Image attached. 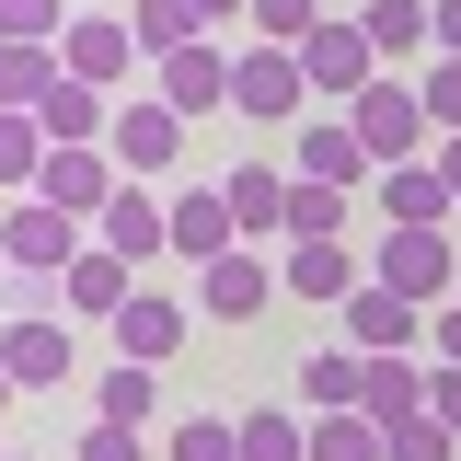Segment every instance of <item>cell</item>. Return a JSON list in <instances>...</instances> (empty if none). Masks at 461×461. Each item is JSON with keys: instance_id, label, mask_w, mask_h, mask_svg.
<instances>
[{"instance_id": "obj_1", "label": "cell", "mask_w": 461, "mask_h": 461, "mask_svg": "<svg viewBox=\"0 0 461 461\" xmlns=\"http://www.w3.org/2000/svg\"><path fill=\"white\" fill-rule=\"evenodd\" d=\"M81 254H93V230L69 220V208H47V196H12V208H0V266H12V277H47L58 288Z\"/></svg>"}, {"instance_id": "obj_2", "label": "cell", "mask_w": 461, "mask_h": 461, "mask_svg": "<svg viewBox=\"0 0 461 461\" xmlns=\"http://www.w3.org/2000/svg\"><path fill=\"white\" fill-rule=\"evenodd\" d=\"M346 127L369 139V162L393 173V162H427L438 150V127H427V104H415V69H381L357 104H346Z\"/></svg>"}, {"instance_id": "obj_3", "label": "cell", "mask_w": 461, "mask_h": 461, "mask_svg": "<svg viewBox=\"0 0 461 461\" xmlns=\"http://www.w3.org/2000/svg\"><path fill=\"white\" fill-rule=\"evenodd\" d=\"M369 277L393 288V300H415V312H450V300H461V242H450V230H381Z\"/></svg>"}, {"instance_id": "obj_4", "label": "cell", "mask_w": 461, "mask_h": 461, "mask_svg": "<svg viewBox=\"0 0 461 461\" xmlns=\"http://www.w3.org/2000/svg\"><path fill=\"white\" fill-rule=\"evenodd\" d=\"M288 58H300V81H312V104H323V115H346L369 81H381V58H369L357 23H312V47H288Z\"/></svg>"}, {"instance_id": "obj_5", "label": "cell", "mask_w": 461, "mask_h": 461, "mask_svg": "<svg viewBox=\"0 0 461 461\" xmlns=\"http://www.w3.org/2000/svg\"><path fill=\"white\" fill-rule=\"evenodd\" d=\"M300 104H312V81H300V58H288V47H242V58H230V115L288 127Z\"/></svg>"}, {"instance_id": "obj_6", "label": "cell", "mask_w": 461, "mask_h": 461, "mask_svg": "<svg viewBox=\"0 0 461 461\" xmlns=\"http://www.w3.org/2000/svg\"><path fill=\"white\" fill-rule=\"evenodd\" d=\"M173 150H185V115L150 93V104H115V127H104V162L127 173V185H150V173H173Z\"/></svg>"}, {"instance_id": "obj_7", "label": "cell", "mask_w": 461, "mask_h": 461, "mask_svg": "<svg viewBox=\"0 0 461 461\" xmlns=\"http://www.w3.org/2000/svg\"><path fill=\"white\" fill-rule=\"evenodd\" d=\"M58 69H69V81H93V93H115V81L139 69V35H127V12H69V35H58Z\"/></svg>"}, {"instance_id": "obj_8", "label": "cell", "mask_w": 461, "mask_h": 461, "mask_svg": "<svg viewBox=\"0 0 461 461\" xmlns=\"http://www.w3.org/2000/svg\"><path fill=\"white\" fill-rule=\"evenodd\" d=\"M230 58H242V47H220V35H208V47H173V58H150V69H162L150 93H162V104L196 127V115H220V104H230Z\"/></svg>"}, {"instance_id": "obj_9", "label": "cell", "mask_w": 461, "mask_h": 461, "mask_svg": "<svg viewBox=\"0 0 461 461\" xmlns=\"http://www.w3.org/2000/svg\"><path fill=\"white\" fill-rule=\"evenodd\" d=\"M335 335L357 346V357H415V346H427V323H415V300H393V288L369 277V288L335 312Z\"/></svg>"}, {"instance_id": "obj_10", "label": "cell", "mask_w": 461, "mask_h": 461, "mask_svg": "<svg viewBox=\"0 0 461 461\" xmlns=\"http://www.w3.org/2000/svg\"><path fill=\"white\" fill-rule=\"evenodd\" d=\"M0 369H12V393H58V381H69V323L12 312V323H0Z\"/></svg>"}, {"instance_id": "obj_11", "label": "cell", "mask_w": 461, "mask_h": 461, "mask_svg": "<svg viewBox=\"0 0 461 461\" xmlns=\"http://www.w3.org/2000/svg\"><path fill=\"white\" fill-rule=\"evenodd\" d=\"M300 185L357 196V185H381V162H369V139H357L346 115H312V127H300Z\"/></svg>"}, {"instance_id": "obj_12", "label": "cell", "mask_w": 461, "mask_h": 461, "mask_svg": "<svg viewBox=\"0 0 461 461\" xmlns=\"http://www.w3.org/2000/svg\"><path fill=\"white\" fill-rule=\"evenodd\" d=\"M115 185H127V173H115L104 150H47V173H35V196H47V208H69L81 230L115 208Z\"/></svg>"}, {"instance_id": "obj_13", "label": "cell", "mask_w": 461, "mask_h": 461, "mask_svg": "<svg viewBox=\"0 0 461 461\" xmlns=\"http://www.w3.org/2000/svg\"><path fill=\"white\" fill-rule=\"evenodd\" d=\"M266 300H277V266H266V254H220V266H196V312H208V323H254Z\"/></svg>"}, {"instance_id": "obj_14", "label": "cell", "mask_w": 461, "mask_h": 461, "mask_svg": "<svg viewBox=\"0 0 461 461\" xmlns=\"http://www.w3.org/2000/svg\"><path fill=\"white\" fill-rule=\"evenodd\" d=\"M369 196H381V220H393V230H450V220H461V196L438 185V162H393Z\"/></svg>"}, {"instance_id": "obj_15", "label": "cell", "mask_w": 461, "mask_h": 461, "mask_svg": "<svg viewBox=\"0 0 461 461\" xmlns=\"http://www.w3.org/2000/svg\"><path fill=\"white\" fill-rule=\"evenodd\" d=\"M277 288H300V300H323V312H346V300L369 288V266H357L346 242H288V254H277Z\"/></svg>"}, {"instance_id": "obj_16", "label": "cell", "mask_w": 461, "mask_h": 461, "mask_svg": "<svg viewBox=\"0 0 461 461\" xmlns=\"http://www.w3.org/2000/svg\"><path fill=\"white\" fill-rule=\"evenodd\" d=\"M93 242H104V254H127V266H139V254H162V242H173V196H150V185H115V208L93 220Z\"/></svg>"}, {"instance_id": "obj_17", "label": "cell", "mask_w": 461, "mask_h": 461, "mask_svg": "<svg viewBox=\"0 0 461 461\" xmlns=\"http://www.w3.org/2000/svg\"><path fill=\"white\" fill-rule=\"evenodd\" d=\"M185 323H196L185 300H162V288H139V300L115 312V357H139V369H162L173 346H185Z\"/></svg>"}, {"instance_id": "obj_18", "label": "cell", "mask_w": 461, "mask_h": 461, "mask_svg": "<svg viewBox=\"0 0 461 461\" xmlns=\"http://www.w3.org/2000/svg\"><path fill=\"white\" fill-rule=\"evenodd\" d=\"M300 403H312V415H357V403H369V357H357V346H312V357H300Z\"/></svg>"}, {"instance_id": "obj_19", "label": "cell", "mask_w": 461, "mask_h": 461, "mask_svg": "<svg viewBox=\"0 0 461 461\" xmlns=\"http://www.w3.org/2000/svg\"><path fill=\"white\" fill-rule=\"evenodd\" d=\"M173 254H196V266L242 254V230H230V196H220V185H185V196H173Z\"/></svg>"}, {"instance_id": "obj_20", "label": "cell", "mask_w": 461, "mask_h": 461, "mask_svg": "<svg viewBox=\"0 0 461 461\" xmlns=\"http://www.w3.org/2000/svg\"><path fill=\"white\" fill-rule=\"evenodd\" d=\"M357 35H369V58H381V69H427V58H438V35H427V0H369V12H357Z\"/></svg>"}, {"instance_id": "obj_21", "label": "cell", "mask_w": 461, "mask_h": 461, "mask_svg": "<svg viewBox=\"0 0 461 461\" xmlns=\"http://www.w3.org/2000/svg\"><path fill=\"white\" fill-rule=\"evenodd\" d=\"M58 300H69V312H93V323H115V312L139 300V266H127V254H104V242H93V254H81V266L58 277Z\"/></svg>"}, {"instance_id": "obj_22", "label": "cell", "mask_w": 461, "mask_h": 461, "mask_svg": "<svg viewBox=\"0 0 461 461\" xmlns=\"http://www.w3.org/2000/svg\"><path fill=\"white\" fill-rule=\"evenodd\" d=\"M58 93V47H23V35H0V115H35Z\"/></svg>"}, {"instance_id": "obj_23", "label": "cell", "mask_w": 461, "mask_h": 461, "mask_svg": "<svg viewBox=\"0 0 461 461\" xmlns=\"http://www.w3.org/2000/svg\"><path fill=\"white\" fill-rule=\"evenodd\" d=\"M230 196V230H288V173H266V162H242L220 185Z\"/></svg>"}, {"instance_id": "obj_24", "label": "cell", "mask_w": 461, "mask_h": 461, "mask_svg": "<svg viewBox=\"0 0 461 461\" xmlns=\"http://www.w3.org/2000/svg\"><path fill=\"white\" fill-rule=\"evenodd\" d=\"M127 35H139V58H173V47H208V23H196V0H139V12H127Z\"/></svg>"}, {"instance_id": "obj_25", "label": "cell", "mask_w": 461, "mask_h": 461, "mask_svg": "<svg viewBox=\"0 0 461 461\" xmlns=\"http://www.w3.org/2000/svg\"><path fill=\"white\" fill-rule=\"evenodd\" d=\"M93 415H115V427H150V415H162V369L115 357V369H104V393H93Z\"/></svg>"}, {"instance_id": "obj_26", "label": "cell", "mask_w": 461, "mask_h": 461, "mask_svg": "<svg viewBox=\"0 0 461 461\" xmlns=\"http://www.w3.org/2000/svg\"><path fill=\"white\" fill-rule=\"evenodd\" d=\"M357 415H381V427L393 415H427V357H369V403Z\"/></svg>"}, {"instance_id": "obj_27", "label": "cell", "mask_w": 461, "mask_h": 461, "mask_svg": "<svg viewBox=\"0 0 461 461\" xmlns=\"http://www.w3.org/2000/svg\"><path fill=\"white\" fill-rule=\"evenodd\" d=\"M288 242H346V196L335 185H300L288 173Z\"/></svg>"}, {"instance_id": "obj_28", "label": "cell", "mask_w": 461, "mask_h": 461, "mask_svg": "<svg viewBox=\"0 0 461 461\" xmlns=\"http://www.w3.org/2000/svg\"><path fill=\"white\" fill-rule=\"evenodd\" d=\"M35 173H47V127H35V115H0V185L35 196Z\"/></svg>"}, {"instance_id": "obj_29", "label": "cell", "mask_w": 461, "mask_h": 461, "mask_svg": "<svg viewBox=\"0 0 461 461\" xmlns=\"http://www.w3.org/2000/svg\"><path fill=\"white\" fill-rule=\"evenodd\" d=\"M312 461H381V415H312Z\"/></svg>"}, {"instance_id": "obj_30", "label": "cell", "mask_w": 461, "mask_h": 461, "mask_svg": "<svg viewBox=\"0 0 461 461\" xmlns=\"http://www.w3.org/2000/svg\"><path fill=\"white\" fill-rule=\"evenodd\" d=\"M162 461H242V415H185Z\"/></svg>"}, {"instance_id": "obj_31", "label": "cell", "mask_w": 461, "mask_h": 461, "mask_svg": "<svg viewBox=\"0 0 461 461\" xmlns=\"http://www.w3.org/2000/svg\"><path fill=\"white\" fill-rule=\"evenodd\" d=\"M242 461H312V427L300 415H242Z\"/></svg>"}, {"instance_id": "obj_32", "label": "cell", "mask_w": 461, "mask_h": 461, "mask_svg": "<svg viewBox=\"0 0 461 461\" xmlns=\"http://www.w3.org/2000/svg\"><path fill=\"white\" fill-rule=\"evenodd\" d=\"M415 104H427L438 139H461V58H427V69H415Z\"/></svg>"}, {"instance_id": "obj_33", "label": "cell", "mask_w": 461, "mask_h": 461, "mask_svg": "<svg viewBox=\"0 0 461 461\" xmlns=\"http://www.w3.org/2000/svg\"><path fill=\"white\" fill-rule=\"evenodd\" d=\"M461 438L450 427H438V415H393V427H381V461H450Z\"/></svg>"}, {"instance_id": "obj_34", "label": "cell", "mask_w": 461, "mask_h": 461, "mask_svg": "<svg viewBox=\"0 0 461 461\" xmlns=\"http://www.w3.org/2000/svg\"><path fill=\"white\" fill-rule=\"evenodd\" d=\"M312 23H323V0H254V35L266 47H312Z\"/></svg>"}, {"instance_id": "obj_35", "label": "cell", "mask_w": 461, "mask_h": 461, "mask_svg": "<svg viewBox=\"0 0 461 461\" xmlns=\"http://www.w3.org/2000/svg\"><path fill=\"white\" fill-rule=\"evenodd\" d=\"M0 35H23V47H58V35H69V0H0Z\"/></svg>"}, {"instance_id": "obj_36", "label": "cell", "mask_w": 461, "mask_h": 461, "mask_svg": "<svg viewBox=\"0 0 461 461\" xmlns=\"http://www.w3.org/2000/svg\"><path fill=\"white\" fill-rule=\"evenodd\" d=\"M81 461H150V427H115V415H93V427H81Z\"/></svg>"}, {"instance_id": "obj_37", "label": "cell", "mask_w": 461, "mask_h": 461, "mask_svg": "<svg viewBox=\"0 0 461 461\" xmlns=\"http://www.w3.org/2000/svg\"><path fill=\"white\" fill-rule=\"evenodd\" d=\"M427 415H438V427L461 438V369H438V357H427Z\"/></svg>"}, {"instance_id": "obj_38", "label": "cell", "mask_w": 461, "mask_h": 461, "mask_svg": "<svg viewBox=\"0 0 461 461\" xmlns=\"http://www.w3.org/2000/svg\"><path fill=\"white\" fill-rule=\"evenodd\" d=\"M427 346H438V369H461V300H450V312H427Z\"/></svg>"}, {"instance_id": "obj_39", "label": "cell", "mask_w": 461, "mask_h": 461, "mask_svg": "<svg viewBox=\"0 0 461 461\" xmlns=\"http://www.w3.org/2000/svg\"><path fill=\"white\" fill-rule=\"evenodd\" d=\"M427 35H438V58H461V0H427Z\"/></svg>"}, {"instance_id": "obj_40", "label": "cell", "mask_w": 461, "mask_h": 461, "mask_svg": "<svg viewBox=\"0 0 461 461\" xmlns=\"http://www.w3.org/2000/svg\"><path fill=\"white\" fill-rule=\"evenodd\" d=\"M196 23L220 35V23H254V0H196Z\"/></svg>"}, {"instance_id": "obj_41", "label": "cell", "mask_w": 461, "mask_h": 461, "mask_svg": "<svg viewBox=\"0 0 461 461\" xmlns=\"http://www.w3.org/2000/svg\"><path fill=\"white\" fill-rule=\"evenodd\" d=\"M427 162H438V185H450V196H461V139H438V150H427Z\"/></svg>"}, {"instance_id": "obj_42", "label": "cell", "mask_w": 461, "mask_h": 461, "mask_svg": "<svg viewBox=\"0 0 461 461\" xmlns=\"http://www.w3.org/2000/svg\"><path fill=\"white\" fill-rule=\"evenodd\" d=\"M0 403H12V369H0Z\"/></svg>"}, {"instance_id": "obj_43", "label": "cell", "mask_w": 461, "mask_h": 461, "mask_svg": "<svg viewBox=\"0 0 461 461\" xmlns=\"http://www.w3.org/2000/svg\"><path fill=\"white\" fill-rule=\"evenodd\" d=\"M450 242H461V220H450Z\"/></svg>"}]
</instances>
